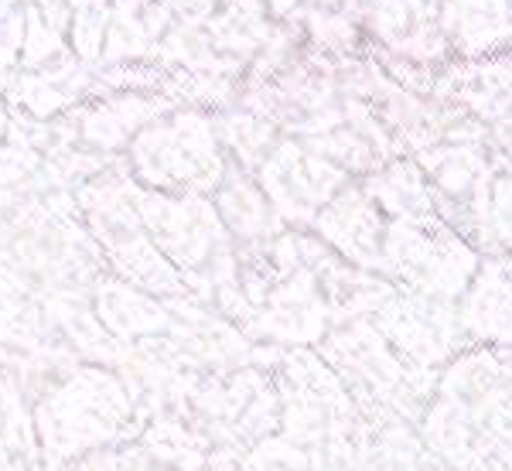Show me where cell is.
Here are the masks:
<instances>
[{"label":"cell","instance_id":"cell-1","mask_svg":"<svg viewBox=\"0 0 512 471\" xmlns=\"http://www.w3.org/2000/svg\"><path fill=\"white\" fill-rule=\"evenodd\" d=\"M130 417V400L120 383L106 373L86 369L59 390L45 396L38 407V427L45 451L55 461H69L99 444L113 441Z\"/></svg>","mask_w":512,"mask_h":471},{"label":"cell","instance_id":"cell-2","mask_svg":"<svg viewBox=\"0 0 512 471\" xmlns=\"http://www.w3.org/2000/svg\"><path fill=\"white\" fill-rule=\"evenodd\" d=\"M140 219L158 250L168 256L181 274L212 270L226 260V226L216 205L198 195H158L147 192L137 198Z\"/></svg>","mask_w":512,"mask_h":471},{"label":"cell","instance_id":"cell-3","mask_svg":"<svg viewBox=\"0 0 512 471\" xmlns=\"http://www.w3.org/2000/svg\"><path fill=\"white\" fill-rule=\"evenodd\" d=\"M134 168L161 192H195L216 181V147L202 123H171L137 137Z\"/></svg>","mask_w":512,"mask_h":471},{"label":"cell","instance_id":"cell-4","mask_svg":"<svg viewBox=\"0 0 512 471\" xmlns=\"http://www.w3.org/2000/svg\"><path fill=\"white\" fill-rule=\"evenodd\" d=\"M318 233L338 246L355 263H379L386 243V229L379 222L376 205L362 202V198L342 195L318 216Z\"/></svg>","mask_w":512,"mask_h":471},{"label":"cell","instance_id":"cell-5","mask_svg":"<svg viewBox=\"0 0 512 471\" xmlns=\"http://www.w3.org/2000/svg\"><path fill=\"white\" fill-rule=\"evenodd\" d=\"M461 332L478 342H512V277L502 267H485L458 314Z\"/></svg>","mask_w":512,"mask_h":471},{"label":"cell","instance_id":"cell-6","mask_svg":"<svg viewBox=\"0 0 512 471\" xmlns=\"http://www.w3.org/2000/svg\"><path fill=\"white\" fill-rule=\"evenodd\" d=\"M99 318L113 335L134 338L164 328V311L151 297L137 291V284H103L99 287Z\"/></svg>","mask_w":512,"mask_h":471},{"label":"cell","instance_id":"cell-7","mask_svg":"<svg viewBox=\"0 0 512 471\" xmlns=\"http://www.w3.org/2000/svg\"><path fill=\"white\" fill-rule=\"evenodd\" d=\"M219 216L222 226L233 229V236L239 239H256L267 233L270 226V209H267V195H260L256 188L233 181L219 192Z\"/></svg>","mask_w":512,"mask_h":471},{"label":"cell","instance_id":"cell-8","mask_svg":"<svg viewBox=\"0 0 512 471\" xmlns=\"http://www.w3.org/2000/svg\"><path fill=\"white\" fill-rule=\"evenodd\" d=\"M478 233L489 236L499 250H512V181L499 185L478 212Z\"/></svg>","mask_w":512,"mask_h":471},{"label":"cell","instance_id":"cell-9","mask_svg":"<svg viewBox=\"0 0 512 471\" xmlns=\"http://www.w3.org/2000/svg\"><path fill=\"white\" fill-rule=\"evenodd\" d=\"M11 14H14V0H0V24L11 18Z\"/></svg>","mask_w":512,"mask_h":471},{"label":"cell","instance_id":"cell-10","mask_svg":"<svg viewBox=\"0 0 512 471\" xmlns=\"http://www.w3.org/2000/svg\"><path fill=\"white\" fill-rule=\"evenodd\" d=\"M0 127H4V117H0Z\"/></svg>","mask_w":512,"mask_h":471}]
</instances>
